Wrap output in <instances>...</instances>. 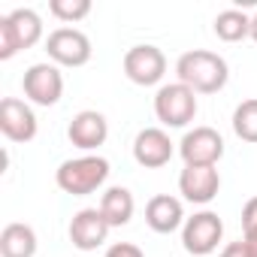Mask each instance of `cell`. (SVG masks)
<instances>
[{"label":"cell","instance_id":"17","mask_svg":"<svg viewBox=\"0 0 257 257\" xmlns=\"http://www.w3.org/2000/svg\"><path fill=\"white\" fill-rule=\"evenodd\" d=\"M134 209H137L134 194L127 191V188H121V185L109 188V191L103 194V200H100V212H103V218L109 221V227H124L127 221L134 218Z\"/></svg>","mask_w":257,"mask_h":257},{"label":"cell","instance_id":"14","mask_svg":"<svg viewBox=\"0 0 257 257\" xmlns=\"http://www.w3.org/2000/svg\"><path fill=\"white\" fill-rule=\"evenodd\" d=\"M179 191L188 203L206 206L218 197L221 191V176L215 167H185L179 176Z\"/></svg>","mask_w":257,"mask_h":257},{"label":"cell","instance_id":"18","mask_svg":"<svg viewBox=\"0 0 257 257\" xmlns=\"http://www.w3.org/2000/svg\"><path fill=\"white\" fill-rule=\"evenodd\" d=\"M215 37L224 43H239L251 37V19L242 10H224L215 16Z\"/></svg>","mask_w":257,"mask_h":257},{"label":"cell","instance_id":"10","mask_svg":"<svg viewBox=\"0 0 257 257\" xmlns=\"http://www.w3.org/2000/svg\"><path fill=\"white\" fill-rule=\"evenodd\" d=\"M0 134L10 143H31L37 137V115L19 97L0 100Z\"/></svg>","mask_w":257,"mask_h":257},{"label":"cell","instance_id":"19","mask_svg":"<svg viewBox=\"0 0 257 257\" xmlns=\"http://www.w3.org/2000/svg\"><path fill=\"white\" fill-rule=\"evenodd\" d=\"M233 134L242 143H257V97L242 100L233 112Z\"/></svg>","mask_w":257,"mask_h":257},{"label":"cell","instance_id":"6","mask_svg":"<svg viewBox=\"0 0 257 257\" xmlns=\"http://www.w3.org/2000/svg\"><path fill=\"white\" fill-rule=\"evenodd\" d=\"M185 167H215L224 158V140L215 127H194L179 143Z\"/></svg>","mask_w":257,"mask_h":257},{"label":"cell","instance_id":"20","mask_svg":"<svg viewBox=\"0 0 257 257\" xmlns=\"http://www.w3.org/2000/svg\"><path fill=\"white\" fill-rule=\"evenodd\" d=\"M49 13L64 25H76L91 13V0H49Z\"/></svg>","mask_w":257,"mask_h":257},{"label":"cell","instance_id":"15","mask_svg":"<svg viewBox=\"0 0 257 257\" xmlns=\"http://www.w3.org/2000/svg\"><path fill=\"white\" fill-rule=\"evenodd\" d=\"M185 206L182 200L170 197V194H158L149 200L146 206V224L155 230V233H173L179 227H185Z\"/></svg>","mask_w":257,"mask_h":257},{"label":"cell","instance_id":"12","mask_svg":"<svg viewBox=\"0 0 257 257\" xmlns=\"http://www.w3.org/2000/svg\"><path fill=\"white\" fill-rule=\"evenodd\" d=\"M67 137H70V143H73L76 149L94 152V149H100V146L106 143V137H109V121H106V115L97 112V109H82L79 115H73V121H70V127H67Z\"/></svg>","mask_w":257,"mask_h":257},{"label":"cell","instance_id":"3","mask_svg":"<svg viewBox=\"0 0 257 257\" xmlns=\"http://www.w3.org/2000/svg\"><path fill=\"white\" fill-rule=\"evenodd\" d=\"M43 40V19L22 7L0 19V61L16 58L22 49H34Z\"/></svg>","mask_w":257,"mask_h":257},{"label":"cell","instance_id":"24","mask_svg":"<svg viewBox=\"0 0 257 257\" xmlns=\"http://www.w3.org/2000/svg\"><path fill=\"white\" fill-rule=\"evenodd\" d=\"M245 245H248V251L257 257V230H245Z\"/></svg>","mask_w":257,"mask_h":257},{"label":"cell","instance_id":"1","mask_svg":"<svg viewBox=\"0 0 257 257\" xmlns=\"http://www.w3.org/2000/svg\"><path fill=\"white\" fill-rule=\"evenodd\" d=\"M176 76L194 94H218L227 85L230 70H227V61L221 55L206 52V49H194L176 61Z\"/></svg>","mask_w":257,"mask_h":257},{"label":"cell","instance_id":"25","mask_svg":"<svg viewBox=\"0 0 257 257\" xmlns=\"http://www.w3.org/2000/svg\"><path fill=\"white\" fill-rule=\"evenodd\" d=\"M251 40H254V43H257V16H254V19H251Z\"/></svg>","mask_w":257,"mask_h":257},{"label":"cell","instance_id":"2","mask_svg":"<svg viewBox=\"0 0 257 257\" xmlns=\"http://www.w3.org/2000/svg\"><path fill=\"white\" fill-rule=\"evenodd\" d=\"M109 179V161L100 155H82V158H70L58 167L55 182L64 194L70 197H88L97 188H103V182Z\"/></svg>","mask_w":257,"mask_h":257},{"label":"cell","instance_id":"13","mask_svg":"<svg viewBox=\"0 0 257 257\" xmlns=\"http://www.w3.org/2000/svg\"><path fill=\"white\" fill-rule=\"evenodd\" d=\"M109 221L103 218L100 209H82L73 215L70 221V242L79 248V251H97L106 236H109Z\"/></svg>","mask_w":257,"mask_h":257},{"label":"cell","instance_id":"7","mask_svg":"<svg viewBox=\"0 0 257 257\" xmlns=\"http://www.w3.org/2000/svg\"><path fill=\"white\" fill-rule=\"evenodd\" d=\"M167 73V58L158 46H134V49H127L124 55V76L131 79L134 85H158Z\"/></svg>","mask_w":257,"mask_h":257},{"label":"cell","instance_id":"16","mask_svg":"<svg viewBox=\"0 0 257 257\" xmlns=\"http://www.w3.org/2000/svg\"><path fill=\"white\" fill-rule=\"evenodd\" d=\"M0 254L4 257H34L37 254V233L31 224H7L0 233Z\"/></svg>","mask_w":257,"mask_h":257},{"label":"cell","instance_id":"5","mask_svg":"<svg viewBox=\"0 0 257 257\" xmlns=\"http://www.w3.org/2000/svg\"><path fill=\"white\" fill-rule=\"evenodd\" d=\"M221 239H224V221H221L215 212H209V209L197 212V215L188 218L185 227H182V245H185V251L194 254V257L212 254V251L221 245Z\"/></svg>","mask_w":257,"mask_h":257},{"label":"cell","instance_id":"9","mask_svg":"<svg viewBox=\"0 0 257 257\" xmlns=\"http://www.w3.org/2000/svg\"><path fill=\"white\" fill-rule=\"evenodd\" d=\"M25 97L37 106H55L64 94V76L58 70V64H34L25 70L22 79Z\"/></svg>","mask_w":257,"mask_h":257},{"label":"cell","instance_id":"23","mask_svg":"<svg viewBox=\"0 0 257 257\" xmlns=\"http://www.w3.org/2000/svg\"><path fill=\"white\" fill-rule=\"evenodd\" d=\"M221 257H254V254L248 251V245H245V239H239V242H230V245H224V251H221Z\"/></svg>","mask_w":257,"mask_h":257},{"label":"cell","instance_id":"11","mask_svg":"<svg viewBox=\"0 0 257 257\" xmlns=\"http://www.w3.org/2000/svg\"><path fill=\"white\" fill-rule=\"evenodd\" d=\"M173 140L167 131H161V127H146V131L137 134L134 140V158L140 167L146 170H158V167H167L173 161Z\"/></svg>","mask_w":257,"mask_h":257},{"label":"cell","instance_id":"21","mask_svg":"<svg viewBox=\"0 0 257 257\" xmlns=\"http://www.w3.org/2000/svg\"><path fill=\"white\" fill-rule=\"evenodd\" d=\"M103 257H146V254H143V248L134 245V242H115V245L106 248Z\"/></svg>","mask_w":257,"mask_h":257},{"label":"cell","instance_id":"8","mask_svg":"<svg viewBox=\"0 0 257 257\" xmlns=\"http://www.w3.org/2000/svg\"><path fill=\"white\" fill-rule=\"evenodd\" d=\"M46 52L61 67H85L91 61V40L76 28H58L49 34Z\"/></svg>","mask_w":257,"mask_h":257},{"label":"cell","instance_id":"4","mask_svg":"<svg viewBox=\"0 0 257 257\" xmlns=\"http://www.w3.org/2000/svg\"><path fill=\"white\" fill-rule=\"evenodd\" d=\"M155 115L167 127H188L197 115V94L182 82L164 85L155 94Z\"/></svg>","mask_w":257,"mask_h":257},{"label":"cell","instance_id":"22","mask_svg":"<svg viewBox=\"0 0 257 257\" xmlns=\"http://www.w3.org/2000/svg\"><path fill=\"white\" fill-rule=\"evenodd\" d=\"M242 230H257V197L242 206Z\"/></svg>","mask_w":257,"mask_h":257}]
</instances>
